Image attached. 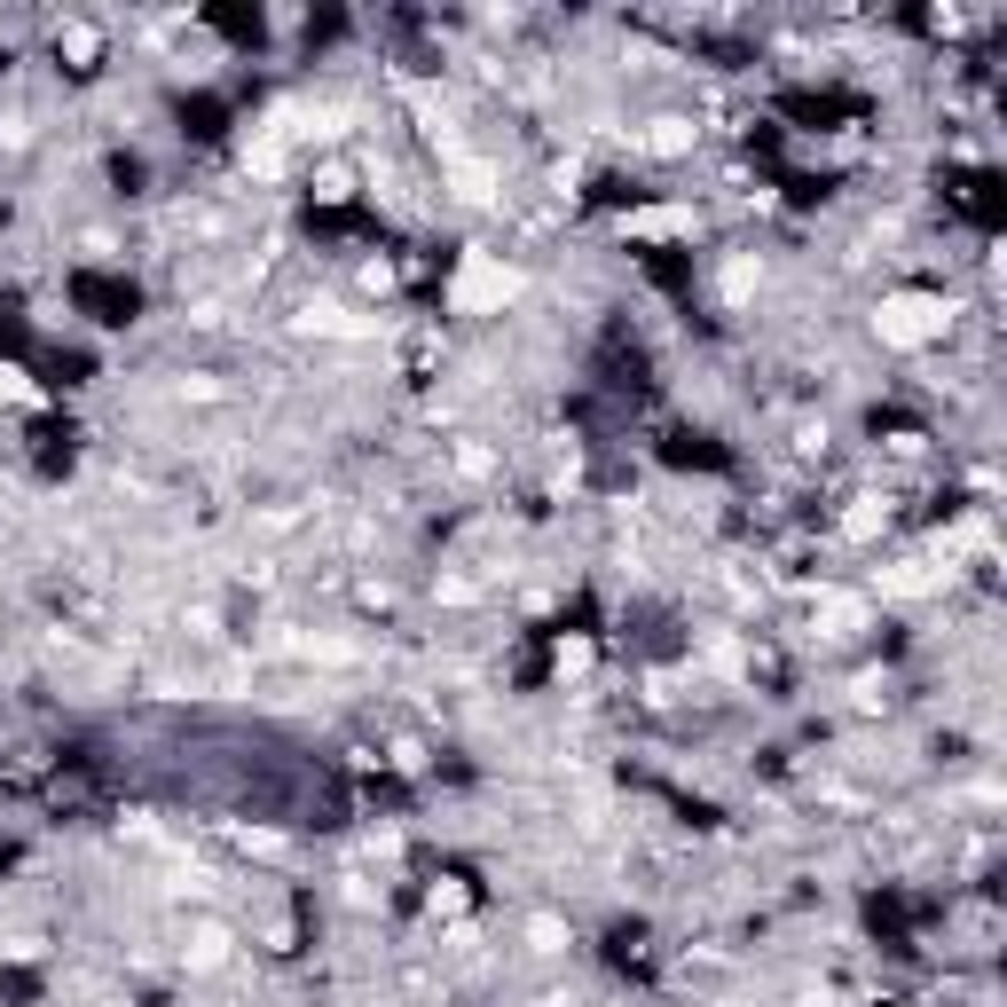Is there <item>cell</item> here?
Listing matches in <instances>:
<instances>
[{
    "label": "cell",
    "mask_w": 1007,
    "mask_h": 1007,
    "mask_svg": "<svg viewBox=\"0 0 1007 1007\" xmlns=\"http://www.w3.org/2000/svg\"><path fill=\"white\" fill-rule=\"evenodd\" d=\"M457 198L489 205V198H496V174H489V166H457Z\"/></svg>",
    "instance_id": "cell-4"
},
{
    "label": "cell",
    "mask_w": 1007,
    "mask_h": 1007,
    "mask_svg": "<svg viewBox=\"0 0 1007 1007\" xmlns=\"http://www.w3.org/2000/svg\"><path fill=\"white\" fill-rule=\"evenodd\" d=\"M685 142H693L685 119H661V126H653V150H685Z\"/></svg>",
    "instance_id": "cell-6"
},
{
    "label": "cell",
    "mask_w": 1007,
    "mask_h": 1007,
    "mask_svg": "<svg viewBox=\"0 0 1007 1007\" xmlns=\"http://www.w3.org/2000/svg\"><path fill=\"white\" fill-rule=\"evenodd\" d=\"M221 952H228V937H221V929H198V937H189V969H213Z\"/></svg>",
    "instance_id": "cell-5"
},
{
    "label": "cell",
    "mask_w": 1007,
    "mask_h": 1007,
    "mask_svg": "<svg viewBox=\"0 0 1007 1007\" xmlns=\"http://www.w3.org/2000/svg\"><path fill=\"white\" fill-rule=\"evenodd\" d=\"M748 283H756V260H732V268H725V292L740 300V292H748Z\"/></svg>",
    "instance_id": "cell-7"
},
{
    "label": "cell",
    "mask_w": 1007,
    "mask_h": 1007,
    "mask_svg": "<svg viewBox=\"0 0 1007 1007\" xmlns=\"http://www.w3.org/2000/svg\"><path fill=\"white\" fill-rule=\"evenodd\" d=\"M819 622H827V630L842 638V630H858V622H866V606H858V598H842V591H835V598H819Z\"/></svg>",
    "instance_id": "cell-3"
},
{
    "label": "cell",
    "mask_w": 1007,
    "mask_h": 1007,
    "mask_svg": "<svg viewBox=\"0 0 1007 1007\" xmlns=\"http://www.w3.org/2000/svg\"><path fill=\"white\" fill-rule=\"evenodd\" d=\"M874 331H882V347H929L937 331H944V300H921V292H897L874 307Z\"/></svg>",
    "instance_id": "cell-1"
},
{
    "label": "cell",
    "mask_w": 1007,
    "mask_h": 1007,
    "mask_svg": "<svg viewBox=\"0 0 1007 1007\" xmlns=\"http://www.w3.org/2000/svg\"><path fill=\"white\" fill-rule=\"evenodd\" d=\"M449 300H457L465 315H489V307L519 300V268H504V260H489V253H472V260L457 268V283H449Z\"/></svg>",
    "instance_id": "cell-2"
}]
</instances>
